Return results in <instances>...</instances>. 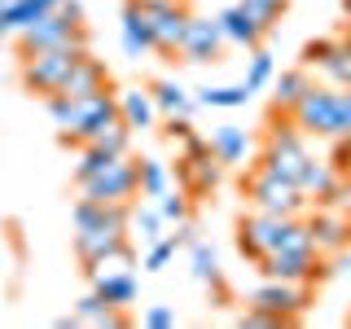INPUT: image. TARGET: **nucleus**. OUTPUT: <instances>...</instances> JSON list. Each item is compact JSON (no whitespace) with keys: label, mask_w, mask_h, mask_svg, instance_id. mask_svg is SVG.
Segmentation results:
<instances>
[{"label":"nucleus","mask_w":351,"mask_h":329,"mask_svg":"<svg viewBox=\"0 0 351 329\" xmlns=\"http://www.w3.org/2000/svg\"><path fill=\"white\" fill-rule=\"evenodd\" d=\"M347 321H351V316H347Z\"/></svg>","instance_id":"obj_48"},{"label":"nucleus","mask_w":351,"mask_h":329,"mask_svg":"<svg viewBox=\"0 0 351 329\" xmlns=\"http://www.w3.org/2000/svg\"><path fill=\"white\" fill-rule=\"evenodd\" d=\"M114 101H119V123L132 127V132H149L154 119H158L154 97L141 93V88H123V93H114Z\"/></svg>","instance_id":"obj_17"},{"label":"nucleus","mask_w":351,"mask_h":329,"mask_svg":"<svg viewBox=\"0 0 351 329\" xmlns=\"http://www.w3.org/2000/svg\"><path fill=\"white\" fill-rule=\"evenodd\" d=\"M145 14H149V27H154V53L176 58V53H180V40H184V27H189V9H184V0L145 5Z\"/></svg>","instance_id":"obj_12"},{"label":"nucleus","mask_w":351,"mask_h":329,"mask_svg":"<svg viewBox=\"0 0 351 329\" xmlns=\"http://www.w3.org/2000/svg\"><path fill=\"white\" fill-rule=\"evenodd\" d=\"M193 132V123H189V114H176V119H167V127H162V136L171 141V145H180L184 136Z\"/></svg>","instance_id":"obj_42"},{"label":"nucleus","mask_w":351,"mask_h":329,"mask_svg":"<svg viewBox=\"0 0 351 329\" xmlns=\"http://www.w3.org/2000/svg\"><path fill=\"white\" fill-rule=\"evenodd\" d=\"M307 228H312L316 255L334 259V255H347L351 250V215L343 206H321L316 215H307Z\"/></svg>","instance_id":"obj_11"},{"label":"nucleus","mask_w":351,"mask_h":329,"mask_svg":"<svg viewBox=\"0 0 351 329\" xmlns=\"http://www.w3.org/2000/svg\"><path fill=\"white\" fill-rule=\"evenodd\" d=\"M237 5L250 14V22H255L263 36H272V31H277V22L290 14V0H237Z\"/></svg>","instance_id":"obj_25"},{"label":"nucleus","mask_w":351,"mask_h":329,"mask_svg":"<svg viewBox=\"0 0 351 329\" xmlns=\"http://www.w3.org/2000/svg\"><path fill=\"white\" fill-rule=\"evenodd\" d=\"M110 123H119V101H114V93H101V97H88V101H75V123L58 132V141L62 145H93L97 136L110 127Z\"/></svg>","instance_id":"obj_9"},{"label":"nucleus","mask_w":351,"mask_h":329,"mask_svg":"<svg viewBox=\"0 0 351 329\" xmlns=\"http://www.w3.org/2000/svg\"><path fill=\"white\" fill-rule=\"evenodd\" d=\"M206 145H211V154L224 167H237L241 158H246V149H250V141H246V132L233 127V123H219L211 127V136H206Z\"/></svg>","instance_id":"obj_22"},{"label":"nucleus","mask_w":351,"mask_h":329,"mask_svg":"<svg viewBox=\"0 0 351 329\" xmlns=\"http://www.w3.org/2000/svg\"><path fill=\"white\" fill-rule=\"evenodd\" d=\"M307 158H312V149H307L303 132L294 127V123H285V114H281V127L268 119V132H263V149H259L255 167L281 175V180H299V171H303Z\"/></svg>","instance_id":"obj_3"},{"label":"nucleus","mask_w":351,"mask_h":329,"mask_svg":"<svg viewBox=\"0 0 351 329\" xmlns=\"http://www.w3.org/2000/svg\"><path fill=\"white\" fill-rule=\"evenodd\" d=\"M128 228H136L141 241L149 246V241H158V237H162V228H167V224H162L158 206H132V224H128Z\"/></svg>","instance_id":"obj_33"},{"label":"nucleus","mask_w":351,"mask_h":329,"mask_svg":"<svg viewBox=\"0 0 351 329\" xmlns=\"http://www.w3.org/2000/svg\"><path fill=\"white\" fill-rule=\"evenodd\" d=\"M141 325H145V329H171L176 325V312H171V307H162V303H154L149 312L141 316Z\"/></svg>","instance_id":"obj_41"},{"label":"nucleus","mask_w":351,"mask_h":329,"mask_svg":"<svg viewBox=\"0 0 351 329\" xmlns=\"http://www.w3.org/2000/svg\"><path fill=\"white\" fill-rule=\"evenodd\" d=\"M246 101H250L246 84H219V88H197V97H193V106H206V110H237V106H246Z\"/></svg>","instance_id":"obj_24"},{"label":"nucleus","mask_w":351,"mask_h":329,"mask_svg":"<svg viewBox=\"0 0 351 329\" xmlns=\"http://www.w3.org/2000/svg\"><path fill=\"white\" fill-rule=\"evenodd\" d=\"M307 88H312V71H307V66H290V71H281L277 93H272V114H290Z\"/></svg>","instance_id":"obj_21"},{"label":"nucleus","mask_w":351,"mask_h":329,"mask_svg":"<svg viewBox=\"0 0 351 329\" xmlns=\"http://www.w3.org/2000/svg\"><path fill=\"white\" fill-rule=\"evenodd\" d=\"M88 49H44V53H31V58H22L18 66V80L22 88H27L31 97H53L62 88V80L71 75V66L84 58Z\"/></svg>","instance_id":"obj_5"},{"label":"nucleus","mask_w":351,"mask_h":329,"mask_svg":"<svg viewBox=\"0 0 351 329\" xmlns=\"http://www.w3.org/2000/svg\"><path fill=\"white\" fill-rule=\"evenodd\" d=\"M338 53V36H321V40H307L303 53H299V66L307 71H325V62Z\"/></svg>","instance_id":"obj_32"},{"label":"nucleus","mask_w":351,"mask_h":329,"mask_svg":"<svg viewBox=\"0 0 351 329\" xmlns=\"http://www.w3.org/2000/svg\"><path fill=\"white\" fill-rule=\"evenodd\" d=\"M154 206H158L162 224H184V219L193 215V202H189V193H184V189H167L162 197H154Z\"/></svg>","instance_id":"obj_28"},{"label":"nucleus","mask_w":351,"mask_h":329,"mask_svg":"<svg viewBox=\"0 0 351 329\" xmlns=\"http://www.w3.org/2000/svg\"><path fill=\"white\" fill-rule=\"evenodd\" d=\"M44 49H88L84 18H66L62 9H49L31 27L18 31V58H31V53H44Z\"/></svg>","instance_id":"obj_2"},{"label":"nucleus","mask_w":351,"mask_h":329,"mask_svg":"<svg viewBox=\"0 0 351 329\" xmlns=\"http://www.w3.org/2000/svg\"><path fill=\"white\" fill-rule=\"evenodd\" d=\"M106 307H110V303L101 299V294H97V290H88L84 299L75 303V316H80V321H88V325H97V321L106 316Z\"/></svg>","instance_id":"obj_38"},{"label":"nucleus","mask_w":351,"mask_h":329,"mask_svg":"<svg viewBox=\"0 0 351 329\" xmlns=\"http://www.w3.org/2000/svg\"><path fill=\"white\" fill-rule=\"evenodd\" d=\"M237 325L241 329H281V321L272 312H263V307H246V312L237 316Z\"/></svg>","instance_id":"obj_39"},{"label":"nucleus","mask_w":351,"mask_h":329,"mask_svg":"<svg viewBox=\"0 0 351 329\" xmlns=\"http://www.w3.org/2000/svg\"><path fill=\"white\" fill-rule=\"evenodd\" d=\"M241 197H246L255 211H268V215H307V206H312L307 193L294 180H281V175H272L263 167H255L241 180Z\"/></svg>","instance_id":"obj_4"},{"label":"nucleus","mask_w":351,"mask_h":329,"mask_svg":"<svg viewBox=\"0 0 351 329\" xmlns=\"http://www.w3.org/2000/svg\"><path fill=\"white\" fill-rule=\"evenodd\" d=\"M246 307H263V312H272L281 325H294V321L307 312V307H312V285H307V281L263 277L255 290L246 294Z\"/></svg>","instance_id":"obj_6"},{"label":"nucleus","mask_w":351,"mask_h":329,"mask_svg":"<svg viewBox=\"0 0 351 329\" xmlns=\"http://www.w3.org/2000/svg\"><path fill=\"white\" fill-rule=\"evenodd\" d=\"M123 241H128V233H114V228H75V259L93 263V259H101L106 250L123 246Z\"/></svg>","instance_id":"obj_20"},{"label":"nucleus","mask_w":351,"mask_h":329,"mask_svg":"<svg viewBox=\"0 0 351 329\" xmlns=\"http://www.w3.org/2000/svg\"><path fill=\"white\" fill-rule=\"evenodd\" d=\"M334 136H351V88H334Z\"/></svg>","instance_id":"obj_36"},{"label":"nucleus","mask_w":351,"mask_h":329,"mask_svg":"<svg viewBox=\"0 0 351 329\" xmlns=\"http://www.w3.org/2000/svg\"><path fill=\"white\" fill-rule=\"evenodd\" d=\"M119 40H123V53L128 58H145V53H154V27H149V14L141 0H128L123 14H119Z\"/></svg>","instance_id":"obj_16"},{"label":"nucleus","mask_w":351,"mask_h":329,"mask_svg":"<svg viewBox=\"0 0 351 329\" xmlns=\"http://www.w3.org/2000/svg\"><path fill=\"white\" fill-rule=\"evenodd\" d=\"M189 263H193V281H215V277H224L219 272V259H215V250L206 246V241H193L189 246Z\"/></svg>","instance_id":"obj_31"},{"label":"nucleus","mask_w":351,"mask_h":329,"mask_svg":"<svg viewBox=\"0 0 351 329\" xmlns=\"http://www.w3.org/2000/svg\"><path fill=\"white\" fill-rule=\"evenodd\" d=\"M9 36H14V31H9V27H5V18H0V44H5Z\"/></svg>","instance_id":"obj_44"},{"label":"nucleus","mask_w":351,"mask_h":329,"mask_svg":"<svg viewBox=\"0 0 351 329\" xmlns=\"http://www.w3.org/2000/svg\"><path fill=\"white\" fill-rule=\"evenodd\" d=\"M44 110H49V119H53V127L66 132L75 123V101L71 97H62V93H53V97H44Z\"/></svg>","instance_id":"obj_37"},{"label":"nucleus","mask_w":351,"mask_h":329,"mask_svg":"<svg viewBox=\"0 0 351 329\" xmlns=\"http://www.w3.org/2000/svg\"><path fill=\"white\" fill-rule=\"evenodd\" d=\"M281 246H312V228H307V215H268V211H250L237 219V250L246 259H263L268 250ZM316 250V246H312Z\"/></svg>","instance_id":"obj_1"},{"label":"nucleus","mask_w":351,"mask_h":329,"mask_svg":"<svg viewBox=\"0 0 351 329\" xmlns=\"http://www.w3.org/2000/svg\"><path fill=\"white\" fill-rule=\"evenodd\" d=\"M285 119H290L303 136H325L329 141V132H334V84H312Z\"/></svg>","instance_id":"obj_10"},{"label":"nucleus","mask_w":351,"mask_h":329,"mask_svg":"<svg viewBox=\"0 0 351 329\" xmlns=\"http://www.w3.org/2000/svg\"><path fill=\"white\" fill-rule=\"evenodd\" d=\"M259 272L263 277H277V281H325L329 272H334V263H325V255H316L312 246L299 250V246H281V250H268V255L259 259Z\"/></svg>","instance_id":"obj_7"},{"label":"nucleus","mask_w":351,"mask_h":329,"mask_svg":"<svg viewBox=\"0 0 351 329\" xmlns=\"http://www.w3.org/2000/svg\"><path fill=\"white\" fill-rule=\"evenodd\" d=\"M215 22H219V31H224V40L237 44V49H259V44H263V31L250 22V14L237 5V0H233L228 9H219Z\"/></svg>","instance_id":"obj_18"},{"label":"nucleus","mask_w":351,"mask_h":329,"mask_svg":"<svg viewBox=\"0 0 351 329\" xmlns=\"http://www.w3.org/2000/svg\"><path fill=\"white\" fill-rule=\"evenodd\" d=\"M128 268H136V250H132V241H123V246H114V250H106V255L93 259V263H84L88 277H93V272H128Z\"/></svg>","instance_id":"obj_29"},{"label":"nucleus","mask_w":351,"mask_h":329,"mask_svg":"<svg viewBox=\"0 0 351 329\" xmlns=\"http://www.w3.org/2000/svg\"><path fill=\"white\" fill-rule=\"evenodd\" d=\"M224 31H219L215 18H197L189 14V27H184V40H180V58L193 62V66H206V62H219L224 58Z\"/></svg>","instance_id":"obj_13"},{"label":"nucleus","mask_w":351,"mask_h":329,"mask_svg":"<svg viewBox=\"0 0 351 329\" xmlns=\"http://www.w3.org/2000/svg\"><path fill=\"white\" fill-rule=\"evenodd\" d=\"M141 5H167V0H141Z\"/></svg>","instance_id":"obj_46"},{"label":"nucleus","mask_w":351,"mask_h":329,"mask_svg":"<svg viewBox=\"0 0 351 329\" xmlns=\"http://www.w3.org/2000/svg\"><path fill=\"white\" fill-rule=\"evenodd\" d=\"M149 97H154V106H158V114L162 119H176V114H193V97L184 93L176 80H154L149 84Z\"/></svg>","instance_id":"obj_23"},{"label":"nucleus","mask_w":351,"mask_h":329,"mask_svg":"<svg viewBox=\"0 0 351 329\" xmlns=\"http://www.w3.org/2000/svg\"><path fill=\"white\" fill-rule=\"evenodd\" d=\"M343 14H347V18H351V0H343Z\"/></svg>","instance_id":"obj_45"},{"label":"nucleus","mask_w":351,"mask_h":329,"mask_svg":"<svg viewBox=\"0 0 351 329\" xmlns=\"http://www.w3.org/2000/svg\"><path fill=\"white\" fill-rule=\"evenodd\" d=\"M171 237H176V246H180V250H189L193 241H197V228L189 224V219H184V224H176V233H171Z\"/></svg>","instance_id":"obj_43"},{"label":"nucleus","mask_w":351,"mask_h":329,"mask_svg":"<svg viewBox=\"0 0 351 329\" xmlns=\"http://www.w3.org/2000/svg\"><path fill=\"white\" fill-rule=\"evenodd\" d=\"M88 281H93V290L101 294L110 307H132V303H136V290H141L132 268L128 272H93Z\"/></svg>","instance_id":"obj_19"},{"label":"nucleus","mask_w":351,"mask_h":329,"mask_svg":"<svg viewBox=\"0 0 351 329\" xmlns=\"http://www.w3.org/2000/svg\"><path fill=\"white\" fill-rule=\"evenodd\" d=\"M171 189V171L162 158H141V180H136V193L141 197H162Z\"/></svg>","instance_id":"obj_26"},{"label":"nucleus","mask_w":351,"mask_h":329,"mask_svg":"<svg viewBox=\"0 0 351 329\" xmlns=\"http://www.w3.org/2000/svg\"><path fill=\"white\" fill-rule=\"evenodd\" d=\"M5 5H9V0H0V9H5Z\"/></svg>","instance_id":"obj_47"},{"label":"nucleus","mask_w":351,"mask_h":329,"mask_svg":"<svg viewBox=\"0 0 351 329\" xmlns=\"http://www.w3.org/2000/svg\"><path fill=\"white\" fill-rule=\"evenodd\" d=\"M58 93H62V97H71V101H88V97L114 93V88H110V71H106V62H97L93 53H84V58L71 66V75L62 80Z\"/></svg>","instance_id":"obj_14"},{"label":"nucleus","mask_w":351,"mask_h":329,"mask_svg":"<svg viewBox=\"0 0 351 329\" xmlns=\"http://www.w3.org/2000/svg\"><path fill=\"white\" fill-rule=\"evenodd\" d=\"M272 75H277V62H272V53L263 49V44H259V49H250V66H246V80H241V84H246V93H250V97L263 93V88L272 84Z\"/></svg>","instance_id":"obj_27"},{"label":"nucleus","mask_w":351,"mask_h":329,"mask_svg":"<svg viewBox=\"0 0 351 329\" xmlns=\"http://www.w3.org/2000/svg\"><path fill=\"white\" fill-rule=\"evenodd\" d=\"M176 180H180V189L189 197H206L219 189V180H224V162L215 158V154H202V158H176Z\"/></svg>","instance_id":"obj_15"},{"label":"nucleus","mask_w":351,"mask_h":329,"mask_svg":"<svg viewBox=\"0 0 351 329\" xmlns=\"http://www.w3.org/2000/svg\"><path fill=\"white\" fill-rule=\"evenodd\" d=\"M329 167L338 175H351V136H334V158H329Z\"/></svg>","instance_id":"obj_40"},{"label":"nucleus","mask_w":351,"mask_h":329,"mask_svg":"<svg viewBox=\"0 0 351 329\" xmlns=\"http://www.w3.org/2000/svg\"><path fill=\"white\" fill-rule=\"evenodd\" d=\"M321 75H325V80L334 84V88H351V44L338 40V53L325 62V71H321Z\"/></svg>","instance_id":"obj_35"},{"label":"nucleus","mask_w":351,"mask_h":329,"mask_svg":"<svg viewBox=\"0 0 351 329\" xmlns=\"http://www.w3.org/2000/svg\"><path fill=\"white\" fill-rule=\"evenodd\" d=\"M136 180H141V158L123 154V158H114L97 175H88L80 184V197H88V202H132L136 197Z\"/></svg>","instance_id":"obj_8"},{"label":"nucleus","mask_w":351,"mask_h":329,"mask_svg":"<svg viewBox=\"0 0 351 329\" xmlns=\"http://www.w3.org/2000/svg\"><path fill=\"white\" fill-rule=\"evenodd\" d=\"M119 158H123V154H119ZM110 162H114V154H106L101 145H80V162H75V184H84L88 175H97L101 167H110Z\"/></svg>","instance_id":"obj_30"},{"label":"nucleus","mask_w":351,"mask_h":329,"mask_svg":"<svg viewBox=\"0 0 351 329\" xmlns=\"http://www.w3.org/2000/svg\"><path fill=\"white\" fill-rule=\"evenodd\" d=\"M176 250H180V246H176V237L162 233L158 241H149V250H145V259H141V268H145V272H162V268L176 259Z\"/></svg>","instance_id":"obj_34"}]
</instances>
